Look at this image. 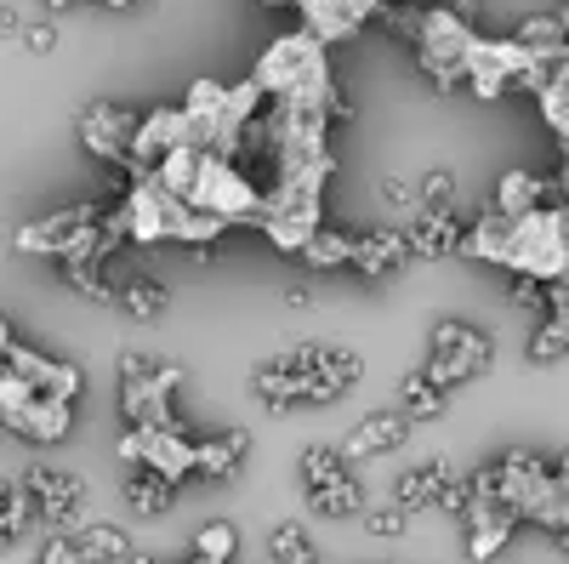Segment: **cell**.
Here are the masks:
<instances>
[{
  "label": "cell",
  "mask_w": 569,
  "mask_h": 564,
  "mask_svg": "<svg viewBox=\"0 0 569 564\" xmlns=\"http://www.w3.org/2000/svg\"><path fill=\"white\" fill-rule=\"evenodd\" d=\"M536 109H541V120L552 126V137L569 131V80H563V75H552V80L536 91Z\"/></svg>",
  "instance_id": "35"
},
{
  "label": "cell",
  "mask_w": 569,
  "mask_h": 564,
  "mask_svg": "<svg viewBox=\"0 0 569 564\" xmlns=\"http://www.w3.org/2000/svg\"><path fill=\"white\" fill-rule=\"evenodd\" d=\"M348 479V462L337 456V445H308L302 451V485L308 491H325V485H337Z\"/></svg>",
  "instance_id": "32"
},
{
  "label": "cell",
  "mask_w": 569,
  "mask_h": 564,
  "mask_svg": "<svg viewBox=\"0 0 569 564\" xmlns=\"http://www.w3.org/2000/svg\"><path fill=\"white\" fill-rule=\"evenodd\" d=\"M251 86L262 91V98H297V91H319V86H330V52H325L313 34L291 29V34H279L268 52L257 58Z\"/></svg>",
  "instance_id": "2"
},
{
  "label": "cell",
  "mask_w": 569,
  "mask_h": 564,
  "mask_svg": "<svg viewBox=\"0 0 569 564\" xmlns=\"http://www.w3.org/2000/svg\"><path fill=\"white\" fill-rule=\"evenodd\" d=\"M58 274H63V286H69V291H80L86 303H114V286H109L103 263H80V257H63V263H58Z\"/></svg>",
  "instance_id": "30"
},
{
  "label": "cell",
  "mask_w": 569,
  "mask_h": 564,
  "mask_svg": "<svg viewBox=\"0 0 569 564\" xmlns=\"http://www.w3.org/2000/svg\"><path fill=\"white\" fill-rule=\"evenodd\" d=\"M445 12H450V18H461V23L472 29V18H479V0H445Z\"/></svg>",
  "instance_id": "44"
},
{
  "label": "cell",
  "mask_w": 569,
  "mask_h": 564,
  "mask_svg": "<svg viewBox=\"0 0 569 564\" xmlns=\"http://www.w3.org/2000/svg\"><path fill=\"white\" fill-rule=\"evenodd\" d=\"M0 428H12L23 445H63L74 428V405L29 394L18 376L0 365Z\"/></svg>",
  "instance_id": "6"
},
{
  "label": "cell",
  "mask_w": 569,
  "mask_h": 564,
  "mask_svg": "<svg viewBox=\"0 0 569 564\" xmlns=\"http://www.w3.org/2000/svg\"><path fill=\"white\" fill-rule=\"evenodd\" d=\"M393 399H399L393 410L410 422V428H416V422H433V416H445V405H450V394H445V388H433L421 370L399 376V394H393Z\"/></svg>",
  "instance_id": "22"
},
{
  "label": "cell",
  "mask_w": 569,
  "mask_h": 564,
  "mask_svg": "<svg viewBox=\"0 0 569 564\" xmlns=\"http://www.w3.org/2000/svg\"><path fill=\"white\" fill-rule=\"evenodd\" d=\"M416 63L427 75L433 91H456L461 86V63H467V46H472V29L461 18H450L445 7H421V23H416Z\"/></svg>",
  "instance_id": "7"
},
{
  "label": "cell",
  "mask_w": 569,
  "mask_h": 564,
  "mask_svg": "<svg viewBox=\"0 0 569 564\" xmlns=\"http://www.w3.org/2000/svg\"><path fill=\"white\" fill-rule=\"evenodd\" d=\"M126 564H160V558H149V553H131Z\"/></svg>",
  "instance_id": "49"
},
{
  "label": "cell",
  "mask_w": 569,
  "mask_h": 564,
  "mask_svg": "<svg viewBox=\"0 0 569 564\" xmlns=\"http://www.w3.org/2000/svg\"><path fill=\"white\" fill-rule=\"evenodd\" d=\"M182 388V365L177 359H154L142 376L120 383V410H126V428H182L171 394Z\"/></svg>",
  "instance_id": "9"
},
{
  "label": "cell",
  "mask_w": 569,
  "mask_h": 564,
  "mask_svg": "<svg viewBox=\"0 0 569 564\" xmlns=\"http://www.w3.org/2000/svg\"><path fill=\"white\" fill-rule=\"evenodd\" d=\"M461 525H467V558L472 564H490L507 553V542L518 536V520L507 507H490V502H467L461 507Z\"/></svg>",
  "instance_id": "14"
},
{
  "label": "cell",
  "mask_w": 569,
  "mask_h": 564,
  "mask_svg": "<svg viewBox=\"0 0 569 564\" xmlns=\"http://www.w3.org/2000/svg\"><path fill=\"white\" fill-rule=\"evenodd\" d=\"M257 7H268V12H291V0H257Z\"/></svg>",
  "instance_id": "48"
},
{
  "label": "cell",
  "mask_w": 569,
  "mask_h": 564,
  "mask_svg": "<svg viewBox=\"0 0 569 564\" xmlns=\"http://www.w3.org/2000/svg\"><path fill=\"white\" fill-rule=\"evenodd\" d=\"M563 257H569V222L552 206H536L525 217H501L496 234V257L501 268H512L518 279H563Z\"/></svg>",
  "instance_id": "1"
},
{
  "label": "cell",
  "mask_w": 569,
  "mask_h": 564,
  "mask_svg": "<svg viewBox=\"0 0 569 564\" xmlns=\"http://www.w3.org/2000/svg\"><path fill=\"white\" fill-rule=\"evenodd\" d=\"M416 200H421V211H450V200H456V171H450V166H433V171L416 182Z\"/></svg>",
  "instance_id": "36"
},
{
  "label": "cell",
  "mask_w": 569,
  "mask_h": 564,
  "mask_svg": "<svg viewBox=\"0 0 569 564\" xmlns=\"http://www.w3.org/2000/svg\"><path fill=\"white\" fill-rule=\"evenodd\" d=\"M120 217H126V240L131 246H160L171 217H177V200L166 195L154 177H137L126 195H120Z\"/></svg>",
  "instance_id": "12"
},
{
  "label": "cell",
  "mask_w": 569,
  "mask_h": 564,
  "mask_svg": "<svg viewBox=\"0 0 569 564\" xmlns=\"http://www.w3.org/2000/svg\"><path fill=\"white\" fill-rule=\"evenodd\" d=\"M18 485H23V496L34 507V520L52 525V531H69L80 520V507H86V479L80 474H63V467L34 462V467H23Z\"/></svg>",
  "instance_id": "10"
},
{
  "label": "cell",
  "mask_w": 569,
  "mask_h": 564,
  "mask_svg": "<svg viewBox=\"0 0 569 564\" xmlns=\"http://www.w3.org/2000/svg\"><path fill=\"white\" fill-rule=\"evenodd\" d=\"M308 507L325 513V520H359V513H365V485L348 474V479L325 485V491H308Z\"/></svg>",
  "instance_id": "25"
},
{
  "label": "cell",
  "mask_w": 569,
  "mask_h": 564,
  "mask_svg": "<svg viewBox=\"0 0 569 564\" xmlns=\"http://www.w3.org/2000/svg\"><path fill=\"white\" fill-rule=\"evenodd\" d=\"M410 257H450L461 251V217L456 211H416L410 222H399Z\"/></svg>",
  "instance_id": "16"
},
{
  "label": "cell",
  "mask_w": 569,
  "mask_h": 564,
  "mask_svg": "<svg viewBox=\"0 0 569 564\" xmlns=\"http://www.w3.org/2000/svg\"><path fill=\"white\" fill-rule=\"evenodd\" d=\"M126 507L137 513V520H166V513L177 507V485H166L160 474H149V467H131L126 474Z\"/></svg>",
  "instance_id": "21"
},
{
  "label": "cell",
  "mask_w": 569,
  "mask_h": 564,
  "mask_svg": "<svg viewBox=\"0 0 569 564\" xmlns=\"http://www.w3.org/2000/svg\"><path fill=\"white\" fill-rule=\"evenodd\" d=\"M433 507H439V513H456V520H461V507H467V479H456V474H450Z\"/></svg>",
  "instance_id": "42"
},
{
  "label": "cell",
  "mask_w": 569,
  "mask_h": 564,
  "mask_svg": "<svg viewBox=\"0 0 569 564\" xmlns=\"http://www.w3.org/2000/svg\"><path fill=\"white\" fill-rule=\"evenodd\" d=\"M114 303H120L137 325H154V319L171 308V291L160 286V279H131L126 291H114Z\"/></svg>",
  "instance_id": "27"
},
{
  "label": "cell",
  "mask_w": 569,
  "mask_h": 564,
  "mask_svg": "<svg viewBox=\"0 0 569 564\" xmlns=\"http://www.w3.org/2000/svg\"><path fill=\"white\" fill-rule=\"evenodd\" d=\"M251 456V434L246 428H222L211 439H194V479H233Z\"/></svg>",
  "instance_id": "17"
},
{
  "label": "cell",
  "mask_w": 569,
  "mask_h": 564,
  "mask_svg": "<svg viewBox=\"0 0 569 564\" xmlns=\"http://www.w3.org/2000/svg\"><path fill=\"white\" fill-rule=\"evenodd\" d=\"M29 525H34V507H29L23 485L0 474V553H7V547H12V542H18Z\"/></svg>",
  "instance_id": "26"
},
{
  "label": "cell",
  "mask_w": 569,
  "mask_h": 564,
  "mask_svg": "<svg viewBox=\"0 0 569 564\" xmlns=\"http://www.w3.org/2000/svg\"><path fill=\"white\" fill-rule=\"evenodd\" d=\"M69 542H74L80 564H120V558H131V536L120 525H109V520H91V525L69 531Z\"/></svg>",
  "instance_id": "19"
},
{
  "label": "cell",
  "mask_w": 569,
  "mask_h": 564,
  "mask_svg": "<svg viewBox=\"0 0 569 564\" xmlns=\"http://www.w3.org/2000/svg\"><path fill=\"white\" fill-rule=\"evenodd\" d=\"M98 217H103V206H91V200H80V206H63V211H46V217H34V222H23L18 234H12V246L23 251V257H80V263H103V251H98Z\"/></svg>",
  "instance_id": "4"
},
{
  "label": "cell",
  "mask_w": 569,
  "mask_h": 564,
  "mask_svg": "<svg viewBox=\"0 0 569 564\" xmlns=\"http://www.w3.org/2000/svg\"><path fill=\"white\" fill-rule=\"evenodd\" d=\"M353 240L359 234H342V228H313L308 234V246L297 251L308 268H348L353 263Z\"/></svg>",
  "instance_id": "24"
},
{
  "label": "cell",
  "mask_w": 569,
  "mask_h": 564,
  "mask_svg": "<svg viewBox=\"0 0 569 564\" xmlns=\"http://www.w3.org/2000/svg\"><path fill=\"white\" fill-rule=\"evenodd\" d=\"M410 439V422L388 405V410H370L365 422H353V434L337 445V456L342 462H365V456H388V451H399Z\"/></svg>",
  "instance_id": "15"
},
{
  "label": "cell",
  "mask_w": 569,
  "mask_h": 564,
  "mask_svg": "<svg viewBox=\"0 0 569 564\" xmlns=\"http://www.w3.org/2000/svg\"><path fill=\"white\" fill-rule=\"evenodd\" d=\"M18 29H23V18L12 7H0V40H18Z\"/></svg>",
  "instance_id": "45"
},
{
  "label": "cell",
  "mask_w": 569,
  "mask_h": 564,
  "mask_svg": "<svg viewBox=\"0 0 569 564\" xmlns=\"http://www.w3.org/2000/svg\"><path fill=\"white\" fill-rule=\"evenodd\" d=\"M359 520H365V531H370L376 542H393V536H405V525H410V513H399V507L388 502V507H365Z\"/></svg>",
  "instance_id": "39"
},
{
  "label": "cell",
  "mask_w": 569,
  "mask_h": 564,
  "mask_svg": "<svg viewBox=\"0 0 569 564\" xmlns=\"http://www.w3.org/2000/svg\"><path fill=\"white\" fill-rule=\"evenodd\" d=\"M284 308H313V291L308 286H291V291H284Z\"/></svg>",
  "instance_id": "46"
},
{
  "label": "cell",
  "mask_w": 569,
  "mask_h": 564,
  "mask_svg": "<svg viewBox=\"0 0 569 564\" xmlns=\"http://www.w3.org/2000/svg\"><path fill=\"white\" fill-rule=\"evenodd\" d=\"M518 46H530L536 58H563V12H541V18H525L512 29Z\"/></svg>",
  "instance_id": "28"
},
{
  "label": "cell",
  "mask_w": 569,
  "mask_h": 564,
  "mask_svg": "<svg viewBox=\"0 0 569 564\" xmlns=\"http://www.w3.org/2000/svg\"><path fill=\"white\" fill-rule=\"evenodd\" d=\"M490 359H496V343H490L485 332H472V325H461V319H439L433 337H427V365H421V376H427L433 388L450 394L456 383L485 376Z\"/></svg>",
  "instance_id": "5"
},
{
  "label": "cell",
  "mask_w": 569,
  "mask_h": 564,
  "mask_svg": "<svg viewBox=\"0 0 569 564\" xmlns=\"http://www.w3.org/2000/svg\"><path fill=\"white\" fill-rule=\"evenodd\" d=\"M233 547H240V531H233L228 520H211V525H200V536H194V558H206V564H228Z\"/></svg>",
  "instance_id": "34"
},
{
  "label": "cell",
  "mask_w": 569,
  "mask_h": 564,
  "mask_svg": "<svg viewBox=\"0 0 569 564\" xmlns=\"http://www.w3.org/2000/svg\"><path fill=\"white\" fill-rule=\"evenodd\" d=\"M18 337H12V325H7V314H0V365H7V348H12Z\"/></svg>",
  "instance_id": "47"
},
{
  "label": "cell",
  "mask_w": 569,
  "mask_h": 564,
  "mask_svg": "<svg viewBox=\"0 0 569 564\" xmlns=\"http://www.w3.org/2000/svg\"><path fill=\"white\" fill-rule=\"evenodd\" d=\"M182 206L188 211H206V217H222L228 228L233 222H240V228H262V195H257V182L233 160H217V155H200Z\"/></svg>",
  "instance_id": "3"
},
{
  "label": "cell",
  "mask_w": 569,
  "mask_h": 564,
  "mask_svg": "<svg viewBox=\"0 0 569 564\" xmlns=\"http://www.w3.org/2000/svg\"><path fill=\"white\" fill-rule=\"evenodd\" d=\"M131 131H137V115L120 109V103H91V109L80 115V144L98 155V160H109V166H126Z\"/></svg>",
  "instance_id": "13"
},
{
  "label": "cell",
  "mask_w": 569,
  "mask_h": 564,
  "mask_svg": "<svg viewBox=\"0 0 569 564\" xmlns=\"http://www.w3.org/2000/svg\"><path fill=\"white\" fill-rule=\"evenodd\" d=\"M103 7H131V0H103Z\"/></svg>",
  "instance_id": "51"
},
{
  "label": "cell",
  "mask_w": 569,
  "mask_h": 564,
  "mask_svg": "<svg viewBox=\"0 0 569 564\" xmlns=\"http://www.w3.org/2000/svg\"><path fill=\"white\" fill-rule=\"evenodd\" d=\"M18 46H23V52H34V58H46L58 46V29L52 23H23L18 29Z\"/></svg>",
  "instance_id": "40"
},
{
  "label": "cell",
  "mask_w": 569,
  "mask_h": 564,
  "mask_svg": "<svg viewBox=\"0 0 569 564\" xmlns=\"http://www.w3.org/2000/svg\"><path fill=\"white\" fill-rule=\"evenodd\" d=\"M7 370L18 376V383H23L29 394L63 399V405H74V399H80V388H86L80 365L52 359V354H40V348H29V343H12V348H7Z\"/></svg>",
  "instance_id": "11"
},
{
  "label": "cell",
  "mask_w": 569,
  "mask_h": 564,
  "mask_svg": "<svg viewBox=\"0 0 569 564\" xmlns=\"http://www.w3.org/2000/svg\"><path fill=\"white\" fill-rule=\"evenodd\" d=\"M268 558H273V564H319V547L308 542V531H302L297 520H279V525L268 531Z\"/></svg>",
  "instance_id": "29"
},
{
  "label": "cell",
  "mask_w": 569,
  "mask_h": 564,
  "mask_svg": "<svg viewBox=\"0 0 569 564\" xmlns=\"http://www.w3.org/2000/svg\"><path fill=\"white\" fill-rule=\"evenodd\" d=\"M34 564H80V558H74L69 531H52V536H46V547H40V558H34Z\"/></svg>",
  "instance_id": "41"
},
{
  "label": "cell",
  "mask_w": 569,
  "mask_h": 564,
  "mask_svg": "<svg viewBox=\"0 0 569 564\" xmlns=\"http://www.w3.org/2000/svg\"><path fill=\"white\" fill-rule=\"evenodd\" d=\"M46 7H52V12H69V7H74V0H46Z\"/></svg>",
  "instance_id": "50"
},
{
  "label": "cell",
  "mask_w": 569,
  "mask_h": 564,
  "mask_svg": "<svg viewBox=\"0 0 569 564\" xmlns=\"http://www.w3.org/2000/svg\"><path fill=\"white\" fill-rule=\"evenodd\" d=\"M376 195H382V206H388L399 222H410V217L421 211V200H416V182H410V177H399V171H388L382 182H376Z\"/></svg>",
  "instance_id": "37"
},
{
  "label": "cell",
  "mask_w": 569,
  "mask_h": 564,
  "mask_svg": "<svg viewBox=\"0 0 569 564\" xmlns=\"http://www.w3.org/2000/svg\"><path fill=\"white\" fill-rule=\"evenodd\" d=\"M569 348V314H547L530 332V365H558Z\"/></svg>",
  "instance_id": "31"
},
{
  "label": "cell",
  "mask_w": 569,
  "mask_h": 564,
  "mask_svg": "<svg viewBox=\"0 0 569 564\" xmlns=\"http://www.w3.org/2000/svg\"><path fill=\"white\" fill-rule=\"evenodd\" d=\"M512 303L518 308H547V286L541 279H512Z\"/></svg>",
  "instance_id": "43"
},
{
  "label": "cell",
  "mask_w": 569,
  "mask_h": 564,
  "mask_svg": "<svg viewBox=\"0 0 569 564\" xmlns=\"http://www.w3.org/2000/svg\"><path fill=\"white\" fill-rule=\"evenodd\" d=\"M405 263H410V246H405L399 222L376 228V234H359V240H353V268H359L365 279H382V274H393V268H405Z\"/></svg>",
  "instance_id": "18"
},
{
  "label": "cell",
  "mask_w": 569,
  "mask_h": 564,
  "mask_svg": "<svg viewBox=\"0 0 569 564\" xmlns=\"http://www.w3.org/2000/svg\"><path fill=\"white\" fill-rule=\"evenodd\" d=\"M445 479H450V462H421V467H410V474H399V485H393V507L399 513H421V507H433L439 502V491H445Z\"/></svg>",
  "instance_id": "20"
},
{
  "label": "cell",
  "mask_w": 569,
  "mask_h": 564,
  "mask_svg": "<svg viewBox=\"0 0 569 564\" xmlns=\"http://www.w3.org/2000/svg\"><path fill=\"white\" fill-rule=\"evenodd\" d=\"M114 451L126 467H149L166 485L194 479V439H188V428H126Z\"/></svg>",
  "instance_id": "8"
},
{
  "label": "cell",
  "mask_w": 569,
  "mask_h": 564,
  "mask_svg": "<svg viewBox=\"0 0 569 564\" xmlns=\"http://www.w3.org/2000/svg\"><path fill=\"white\" fill-rule=\"evenodd\" d=\"M313 370H319L337 394H348V388L359 383V376H365V359H359V354H348V348H319V365H313Z\"/></svg>",
  "instance_id": "33"
},
{
  "label": "cell",
  "mask_w": 569,
  "mask_h": 564,
  "mask_svg": "<svg viewBox=\"0 0 569 564\" xmlns=\"http://www.w3.org/2000/svg\"><path fill=\"white\" fill-rule=\"evenodd\" d=\"M370 23H382L388 34H399V40H416V23H421V7L416 0H382L376 7V18Z\"/></svg>",
  "instance_id": "38"
},
{
  "label": "cell",
  "mask_w": 569,
  "mask_h": 564,
  "mask_svg": "<svg viewBox=\"0 0 569 564\" xmlns=\"http://www.w3.org/2000/svg\"><path fill=\"white\" fill-rule=\"evenodd\" d=\"M536 206H541V171H507L496 182V200H490L496 217H525Z\"/></svg>",
  "instance_id": "23"
}]
</instances>
